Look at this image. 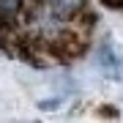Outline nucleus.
Here are the masks:
<instances>
[{"instance_id": "1", "label": "nucleus", "mask_w": 123, "mask_h": 123, "mask_svg": "<svg viewBox=\"0 0 123 123\" xmlns=\"http://www.w3.org/2000/svg\"><path fill=\"white\" fill-rule=\"evenodd\" d=\"M25 6H27V0H0V27L11 25Z\"/></svg>"}]
</instances>
